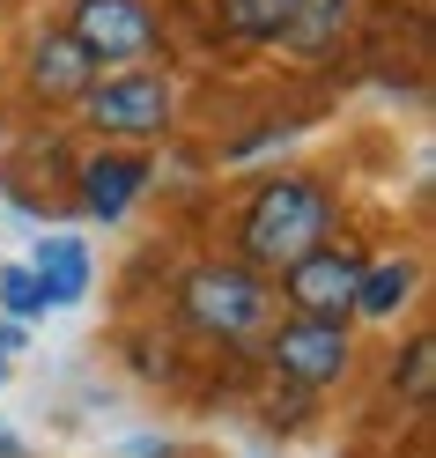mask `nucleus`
<instances>
[{
    "instance_id": "nucleus-1",
    "label": "nucleus",
    "mask_w": 436,
    "mask_h": 458,
    "mask_svg": "<svg viewBox=\"0 0 436 458\" xmlns=\"http://www.w3.org/2000/svg\"><path fill=\"white\" fill-rule=\"evenodd\" d=\"M326 237H340V199L326 178H311V170H274V178H259L252 199L237 208V259L259 267V274H281L296 267L303 251H318Z\"/></svg>"
},
{
    "instance_id": "nucleus-2",
    "label": "nucleus",
    "mask_w": 436,
    "mask_h": 458,
    "mask_svg": "<svg viewBox=\"0 0 436 458\" xmlns=\"http://www.w3.org/2000/svg\"><path fill=\"white\" fill-rule=\"evenodd\" d=\"M274 281L244 259H200L178 274V326L215 348H259V333L274 326Z\"/></svg>"
},
{
    "instance_id": "nucleus-3",
    "label": "nucleus",
    "mask_w": 436,
    "mask_h": 458,
    "mask_svg": "<svg viewBox=\"0 0 436 458\" xmlns=\"http://www.w3.org/2000/svg\"><path fill=\"white\" fill-rule=\"evenodd\" d=\"M74 111L97 140H163L178 126V81L163 67H111L74 97Z\"/></svg>"
},
{
    "instance_id": "nucleus-4",
    "label": "nucleus",
    "mask_w": 436,
    "mask_h": 458,
    "mask_svg": "<svg viewBox=\"0 0 436 458\" xmlns=\"http://www.w3.org/2000/svg\"><path fill=\"white\" fill-rule=\"evenodd\" d=\"M259 362H267V377L296 385V392H333V385H347V369H355V326L274 310V326L259 333Z\"/></svg>"
},
{
    "instance_id": "nucleus-5",
    "label": "nucleus",
    "mask_w": 436,
    "mask_h": 458,
    "mask_svg": "<svg viewBox=\"0 0 436 458\" xmlns=\"http://www.w3.org/2000/svg\"><path fill=\"white\" fill-rule=\"evenodd\" d=\"M60 30L90 52L97 74H111V67H156L163 45H170L156 0H67Z\"/></svg>"
},
{
    "instance_id": "nucleus-6",
    "label": "nucleus",
    "mask_w": 436,
    "mask_h": 458,
    "mask_svg": "<svg viewBox=\"0 0 436 458\" xmlns=\"http://www.w3.org/2000/svg\"><path fill=\"white\" fill-rule=\"evenodd\" d=\"M363 259H370L363 244L326 237L318 251H303L296 267H281V274H274V303H288L296 318H347V310H355ZM347 326H355V318H347Z\"/></svg>"
},
{
    "instance_id": "nucleus-7",
    "label": "nucleus",
    "mask_w": 436,
    "mask_h": 458,
    "mask_svg": "<svg viewBox=\"0 0 436 458\" xmlns=\"http://www.w3.org/2000/svg\"><path fill=\"white\" fill-rule=\"evenodd\" d=\"M149 156H133V148H97V156H81L74 163V215H90V222H126L141 208V192H149Z\"/></svg>"
},
{
    "instance_id": "nucleus-8",
    "label": "nucleus",
    "mask_w": 436,
    "mask_h": 458,
    "mask_svg": "<svg viewBox=\"0 0 436 458\" xmlns=\"http://www.w3.org/2000/svg\"><path fill=\"white\" fill-rule=\"evenodd\" d=\"M355 22H363V0H288V22H281V52L296 67H326L340 60V45L355 38Z\"/></svg>"
},
{
    "instance_id": "nucleus-9",
    "label": "nucleus",
    "mask_w": 436,
    "mask_h": 458,
    "mask_svg": "<svg viewBox=\"0 0 436 458\" xmlns=\"http://www.w3.org/2000/svg\"><path fill=\"white\" fill-rule=\"evenodd\" d=\"M22 81H30L38 104H74V97L97 81V67H90V52H81L60 22H45V30L22 45Z\"/></svg>"
},
{
    "instance_id": "nucleus-10",
    "label": "nucleus",
    "mask_w": 436,
    "mask_h": 458,
    "mask_svg": "<svg viewBox=\"0 0 436 458\" xmlns=\"http://www.w3.org/2000/svg\"><path fill=\"white\" fill-rule=\"evenodd\" d=\"M422 296V259L415 251H385V259H363V281H355V310L347 318L363 326H399V310Z\"/></svg>"
},
{
    "instance_id": "nucleus-11",
    "label": "nucleus",
    "mask_w": 436,
    "mask_h": 458,
    "mask_svg": "<svg viewBox=\"0 0 436 458\" xmlns=\"http://www.w3.org/2000/svg\"><path fill=\"white\" fill-rule=\"evenodd\" d=\"M30 267H38V281H45L52 310L90 303V289H97V259H90V244L67 237V229H52V237H38V244H30Z\"/></svg>"
},
{
    "instance_id": "nucleus-12",
    "label": "nucleus",
    "mask_w": 436,
    "mask_h": 458,
    "mask_svg": "<svg viewBox=\"0 0 436 458\" xmlns=\"http://www.w3.org/2000/svg\"><path fill=\"white\" fill-rule=\"evenodd\" d=\"M385 392L399 399V407H429V399H436V333H415V340H406V348L392 355V377H385Z\"/></svg>"
},
{
    "instance_id": "nucleus-13",
    "label": "nucleus",
    "mask_w": 436,
    "mask_h": 458,
    "mask_svg": "<svg viewBox=\"0 0 436 458\" xmlns=\"http://www.w3.org/2000/svg\"><path fill=\"white\" fill-rule=\"evenodd\" d=\"M288 22V0H215V30L229 45H274Z\"/></svg>"
},
{
    "instance_id": "nucleus-14",
    "label": "nucleus",
    "mask_w": 436,
    "mask_h": 458,
    "mask_svg": "<svg viewBox=\"0 0 436 458\" xmlns=\"http://www.w3.org/2000/svg\"><path fill=\"white\" fill-rule=\"evenodd\" d=\"M0 318H15V326L52 318V296H45V281H38L30 259H0Z\"/></svg>"
},
{
    "instance_id": "nucleus-15",
    "label": "nucleus",
    "mask_w": 436,
    "mask_h": 458,
    "mask_svg": "<svg viewBox=\"0 0 436 458\" xmlns=\"http://www.w3.org/2000/svg\"><path fill=\"white\" fill-rule=\"evenodd\" d=\"M259 421L267 428H281V437H296V428H311L318 421V392H296V385H267V407H259Z\"/></svg>"
},
{
    "instance_id": "nucleus-16",
    "label": "nucleus",
    "mask_w": 436,
    "mask_h": 458,
    "mask_svg": "<svg viewBox=\"0 0 436 458\" xmlns=\"http://www.w3.org/2000/svg\"><path fill=\"white\" fill-rule=\"evenodd\" d=\"M22 348H30V326H15V318H0V362H15Z\"/></svg>"
},
{
    "instance_id": "nucleus-17",
    "label": "nucleus",
    "mask_w": 436,
    "mask_h": 458,
    "mask_svg": "<svg viewBox=\"0 0 436 458\" xmlns=\"http://www.w3.org/2000/svg\"><path fill=\"white\" fill-rule=\"evenodd\" d=\"M0 458H30V451H22V437H8V428H0Z\"/></svg>"
},
{
    "instance_id": "nucleus-18",
    "label": "nucleus",
    "mask_w": 436,
    "mask_h": 458,
    "mask_svg": "<svg viewBox=\"0 0 436 458\" xmlns=\"http://www.w3.org/2000/svg\"><path fill=\"white\" fill-rule=\"evenodd\" d=\"M237 458H281V451H237Z\"/></svg>"
},
{
    "instance_id": "nucleus-19",
    "label": "nucleus",
    "mask_w": 436,
    "mask_h": 458,
    "mask_svg": "<svg viewBox=\"0 0 436 458\" xmlns=\"http://www.w3.org/2000/svg\"><path fill=\"white\" fill-rule=\"evenodd\" d=\"M0 385H8V362H0Z\"/></svg>"
},
{
    "instance_id": "nucleus-20",
    "label": "nucleus",
    "mask_w": 436,
    "mask_h": 458,
    "mask_svg": "<svg viewBox=\"0 0 436 458\" xmlns=\"http://www.w3.org/2000/svg\"><path fill=\"white\" fill-rule=\"evenodd\" d=\"M0 192H8V185H0Z\"/></svg>"
}]
</instances>
